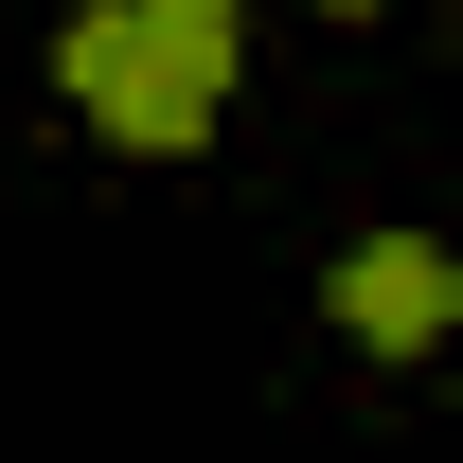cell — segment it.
Wrapping results in <instances>:
<instances>
[{
  "instance_id": "obj_1",
  "label": "cell",
  "mask_w": 463,
  "mask_h": 463,
  "mask_svg": "<svg viewBox=\"0 0 463 463\" xmlns=\"http://www.w3.org/2000/svg\"><path fill=\"white\" fill-rule=\"evenodd\" d=\"M250 54V0H71L54 18V90L108 125L125 161H196Z\"/></svg>"
},
{
  "instance_id": "obj_2",
  "label": "cell",
  "mask_w": 463,
  "mask_h": 463,
  "mask_svg": "<svg viewBox=\"0 0 463 463\" xmlns=\"http://www.w3.org/2000/svg\"><path fill=\"white\" fill-rule=\"evenodd\" d=\"M321 321L356 356H446L463 339V250L446 232H356L339 268H321Z\"/></svg>"
},
{
  "instance_id": "obj_3",
  "label": "cell",
  "mask_w": 463,
  "mask_h": 463,
  "mask_svg": "<svg viewBox=\"0 0 463 463\" xmlns=\"http://www.w3.org/2000/svg\"><path fill=\"white\" fill-rule=\"evenodd\" d=\"M339 18H374V0H339Z\"/></svg>"
}]
</instances>
